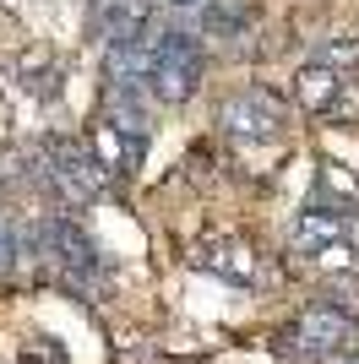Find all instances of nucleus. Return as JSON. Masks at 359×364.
<instances>
[{
  "label": "nucleus",
  "instance_id": "obj_1",
  "mask_svg": "<svg viewBox=\"0 0 359 364\" xmlns=\"http://www.w3.org/2000/svg\"><path fill=\"white\" fill-rule=\"evenodd\" d=\"M147 49H152V65H147V92L158 104H185L196 87H202V71H207V55H202V38L180 28H147Z\"/></svg>",
  "mask_w": 359,
  "mask_h": 364
},
{
  "label": "nucleus",
  "instance_id": "obj_2",
  "mask_svg": "<svg viewBox=\"0 0 359 364\" xmlns=\"http://www.w3.org/2000/svg\"><path fill=\"white\" fill-rule=\"evenodd\" d=\"M218 131L234 141H251V147L278 141L288 131V104L272 87H239L218 104Z\"/></svg>",
  "mask_w": 359,
  "mask_h": 364
},
{
  "label": "nucleus",
  "instance_id": "obj_3",
  "mask_svg": "<svg viewBox=\"0 0 359 364\" xmlns=\"http://www.w3.org/2000/svg\"><path fill=\"white\" fill-rule=\"evenodd\" d=\"M288 326L299 332V343L311 348L316 364L348 359V353L359 348V310H348V304H338V299H311Z\"/></svg>",
  "mask_w": 359,
  "mask_h": 364
},
{
  "label": "nucleus",
  "instance_id": "obj_4",
  "mask_svg": "<svg viewBox=\"0 0 359 364\" xmlns=\"http://www.w3.org/2000/svg\"><path fill=\"white\" fill-rule=\"evenodd\" d=\"M152 28V0H93V33H104V44L142 38Z\"/></svg>",
  "mask_w": 359,
  "mask_h": 364
},
{
  "label": "nucleus",
  "instance_id": "obj_5",
  "mask_svg": "<svg viewBox=\"0 0 359 364\" xmlns=\"http://www.w3.org/2000/svg\"><path fill=\"white\" fill-rule=\"evenodd\" d=\"M256 16H261V6H256V0H207V6H196L202 33H207V38H224V44L251 38Z\"/></svg>",
  "mask_w": 359,
  "mask_h": 364
},
{
  "label": "nucleus",
  "instance_id": "obj_6",
  "mask_svg": "<svg viewBox=\"0 0 359 364\" xmlns=\"http://www.w3.org/2000/svg\"><path fill=\"white\" fill-rule=\"evenodd\" d=\"M338 92H343V71H332V65L311 60L294 71V104L305 109V114H321L327 120L332 104H338Z\"/></svg>",
  "mask_w": 359,
  "mask_h": 364
},
{
  "label": "nucleus",
  "instance_id": "obj_7",
  "mask_svg": "<svg viewBox=\"0 0 359 364\" xmlns=\"http://www.w3.org/2000/svg\"><path fill=\"white\" fill-rule=\"evenodd\" d=\"M338 234H343V218L321 213V207H305V213H299V223H294V250L316 256V250L338 245Z\"/></svg>",
  "mask_w": 359,
  "mask_h": 364
},
{
  "label": "nucleus",
  "instance_id": "obj_8",
  "mask_svg": "<svg viewBox=\"0 0 359 364\" xmlns=\"http://www.w3.org/2000/svg\"><path fill=\"white\" fill-rule=\"evenodd\" d=\"M316 60L332 65V71H338V65H359V33H332V44L321 49Z\"/></svg>",
  "mask_w": 359,
  "mask_h": 364
},
{
  "label": "nucleus",
  "instance_id": "obj_9",
  "mask_svg": "<svg viewBox=\"0 0 359 364\" xmlns=\"http://www.w3.org/2000/svg\"><path fill=\"white\" fill-rule=\"evenodd\" d=\"M22 261V228L11 223V213H0V267H16Z\"/></svg>",
  "mask_w": 359,
  "mask_h": 364
},
{
  "label": "nucleus",
  "instance_id": "obj_10",
  "mask_svg": "<svg viewBox=\"0 0 359 364\" xmlns=\"http://www.w3.org/2000/svg\"><path fill=\"white\" fill-rule=\"evenodd\" d=\"M164 6H175V11H180V6H191V11H196V6H207V0H164Z\"/></svg>",
  "mask_w": 359,
  "mask_h": 364
},
{
  "label": "nucleus",
  "instance_id": "obj_11",
  "mask_svg": "<svg viewBox=\"0 0 359 364\" xmlns=\"http://www.w3.org/2000/svg\"><path fill=\"white\" fill-rule=\"evenodd\" d=\"M338 364H359V353H348V359H338Z\"/></svg>",
  "mask_w": 359,
  "mask_h": 364
}]
</instances>
